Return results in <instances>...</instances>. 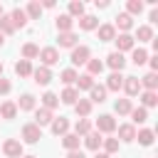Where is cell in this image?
Segmentation results:
<instances>
[{"label": "cell", "mask_w": 158, "mask_h": 158, "mask_svg": "<svg viewBox=\"0 0 158 158\" xmlns=\"http://www.w3.org/2000/svg\"><path fill=\"white\" fill-rule=\"evenodd\" d=\"M89 91H91V101H99V104H101V101L106 99V86H96V84H94Z\"/></svg>", "instance_id": "23"}, {"label": "cell", "mask_w": 158, "mask_h": 158, "mask_svg": "<svg viewBox=\"0 0 158 158\" xmlns=\"http://www.w3.org/2000/svg\"><path fill=\"white\" fill-rule=\"evenodd\" d=\"M114 35H116V27H114V25H101V27H99V37H101L104 42L114 40Z\"/></svg>", "instance_id": "19"}, {"label": "cell", "mask_w": 158, "mask_h": 158, "mask_svg": "<svg viewBox=\"0 0 158 158\" xmlns=\"http://www.w3.org/2000/svg\"><path fill=\"white\" fill-rule=\"evenodd\" d=\"M136 138H138V143H141V146H151V143H153V131L143 128V131H138V133H136Z\"/></svg>", "instance_id": "24"}, {"label": "cell", "mask_w": 158, "mask_h": 158, "mask_svg": "<svg viewBox=\"0 0 158 158\" xmlns=\"http://www.w3.org/2000/svg\"><path fill=\"white\" fill-rule=\"evenodd\" d=\"M116 47H118V52L121 49H133V37L131 35H118L116 37Z\"/></svg>", "instance_id": "15"}, {"label": "cell", "mask_w": 158, "mask_h": 158, "mask_svg": "<svg viewBox=\"0 0 158 158\" xmlns=\"http://www.w3.org/2000/svg\"><path fill=\"white\" fill-rule=\"evenodd\" d=\"M114 109H116V114H131V101L128 99H118L114 104Z\"/></svg>", "instance_id": "33"}, {"label": "cell", "mask_w": 158, "mask_h": 158, "mask_svg": "<svg viewBox=\"0 0 158 158\" xmlns=\"http://www.w3.org/2000/svg\"><path fill=\"white\" fill-rule=\"evenodd\" d=\"M123 86V77H121V72H114L111 77H109V81H106V89H111V91H118Z\"/></svg>", "instance_id": "10"}, {"label": "cell", "mask_w": 158, "mask_h": 158, "mask_svg": "<svg viewBox=\"0 0 158 158\" xmlns=\"http://www.w3.org/2000/svg\"><path fill=\"white\" fill-rule=\"evenodd\" d=\"M72 62L74 64H86L89 62V47H74V52H72Z\"/></svg>", "instance_id": "4"}, {"label": "cell", "mask_w": 158, "mask_h": 158, "mask_svg": "<svg viewBox=\"0 0 158 158\" xmlns=\"http://www.w3.org/2000/svg\"><path fill=\"white\" fill-rule=\"evenodd\" d=\"M141 10H143V2H138V0L128 2V12H141Z\"/></svg>", "instance_id": "44"}, {"label": "cell", "mask_w": 158, "mask_h": 158, "mask_svg": "<svg viewBox=\"0 0 158 158\" xmlns=\"http://www.w3.org/2000/svg\"><path fill=\"white\" fill-rule=\"evenodd\" d=\"M86 67H89V77H94V74H101L104 62H99V59H89V62H86Z\"/></svg>", "instance_id": "30"}, {"label": "cell", "mask_w": 158, "mask_h": 158, "mask_svg": "<svg viewBox=\"0 0 158 158\" xmlns=\"http://www.w3.org/2000/svg\"><path fill=\"white\" fill-rule=\"evenodd\" d=\"M77 99H79L77 89H64V91H62V101H64V104H77Z\"/></svg>", "instance_id": "32"}, {"label": "cell", "mask_w": 158, "mask_h": 158, "mask_svg": "<svg viewBox=\"0 0 158 158\" xmlns=\"http://www.w3.org/2000/svg\"><path fill=\"white\" fill-rule=\"evenodd\" d=\"M96 128L99 131H114L116 128V121H114V116H109V114H104V116H99V121H96Z\"/></svg>", "instance_id": "6"}, {"label": "cell", "mask_w": 158, "mask_h": 158, "mask_svg": "<svg viewBox=\"0 0 158 158\" xmlns=\"http://www.w3.org/2000/svg\"><path fill=\"white\" fill-rule=\"evenodd\" d=\"M2 151H5V156H10V158H22V143L15 141V138H7V141L2 143Z\"/></svg>", "instance_id": "2"}, {"label": "cell", "mask_w": 158, "mask_h": 158, "mask_svg": "<svg viewBox=\"0 0 158 158\" xmlns=\"http://www.w3.org/2000/svg\"><path fill=\"white\" fill-rule=\"evenodd\" d=\"M2 42H5V35H2V32H0V44H2Z\"/></svg>", "instance_id": "50"}, {"label": "cell", "mask_w": 158, "mask_h": 158, "mask_svg": "<svg viewBox=\"0 0 158 158\" xmlns=\"http://www.w3.org/2000/svg\"><path fill=\"white\" fill-rule=\"evenodd\" d=\"M74 128H77V136H86V133H89V128H91V123H89L86 118H79Z\"/></svg>", "instance_id": "36"}, {"label": "cell", "mask_w": 158, "mask_h": 158, "mask_svg": "<svg viewBox=\"0 0 158 158\" xmlns=\"http://www.w3.org/2000/svg\"><path fill=\"white\" fill-rule=\"evenodd\" d=\"M7 91H10V81L0 77V94H7Z\"/></svg>", "instance_id": "46"}, {"label": "cell", "mask_w": 158, "mask_h": 158, "mask_svg": "<svg viewBox=\"0 0 158 158\" xmlns=\"http://www.w3.org/2000/svg\"><path fill=\"white\" fill-rule=\"evenodd\" d=\"M62 81H64V84L77 81V72H74V69H64V72H62Z\"/></svg>", "instance_id": "39"}, {"label": "cell", "mask_w": 158, "mask_h": 158, "mask_svg": "<svg viewBox=\"0 0 158 158\" xmlns=\"http://www.w3.org/2000/svg\"><path fill=\"white\" fill-rule=\"evenodd\" d=\"M0 27H2L5 32H12V30H15V25H12L10 17H0Z\"/></svg>", "instance_id": "43"}, {"label": "cell", "mask_w": 158, "mask_h": 158, "mask_svg": "<svg viewBox=\"0 0 158 158\" xmlns=\"http://www.w3.org/2000/svg\"><path fill=\"white\" fill-rule=\"evenodd\" d=\"M69 12L72 15H84V2H69ZM69 15V17H72Z\"/></svg>", "instance_id": "40"}, {"label": "cell", "mask_w": 158, "mask_h": 158, "mask_svg": "<svg viewBox=\"0 0 158 158\" xmlns=\"http://www.w3.org/2000/svg\"><path fill=\"white\" fill-rule=\"evenodd\" d=\"M131 118H133V123H143L148 118V114H146V109H131Z\"/></svg>", "instance_id": "35"}, {"label": "cell", "mask_w": 158, "mask_h": 158, "mask_svg": "<svg viewBox=\"0 0 158 158\" xmlns=\"http://www.w3.org/2000/svg\"><path fill=\"white\" fill-rule=\"evenodd\" d=\"M79 27H81V30H94V27H99V20H96L94 15H81Z\"/></svg>", "instance_id": "14"}, {"label": "cell", "mask_w": 158, "mask_h": 158, "mask_svg": "<svg viewBox=\"0 0 158 158\" xmlns=\"http://www.w3.org/2000/svg\"><path fill=\"white\" fill-rule=\"evenodd\" d=\"M27 12H30V17H40L42 5H40V2H30V5H27Z\"/></svg>", "instance_id": "41"}, {"label": "cell", "mask_w": 158, "mask_h": 158, "mask_svg": "<svg viewBox=\"0 0 158 158\" xmlns=\"http://www.w3.org/2000/svg\"><path fill=\"white\" fill-rule=\"evenodd\" d=\"M74 42H77V35L74 32H62L59 35V44L62 47H74Z\"/></svg>", "instance_id": "26"}, {"label": "cell", "mask_w": 158, "mask_h": 158, "mask_svg": "<svg viewBox=\"0 0 158 158\" xmlns=\"http://www.w3.org/2000/svg\"><path fill=\"white\" fill-rule=\"evenodd\" d=\"M84 143H86V148H91V151H99V146H101V136L99 133H86V138H84Z\"/></svg>", "instance_id": "18"}, {"label": "cell", "mask_w": 158, "mask_h": 158, "mask_svg": "<svg viewBox=\"0 0 158 158\" xmlns=\"http://www.w3.org/2000/svg\"><path fill=\"white\" fill-rule=\"evenodd\" d=\"M94 158H109V153H96Z\"/></svg>", "instance_id": "49"}, {"label": "cell", "mask_w": 158, "mask_h": 158, "mask_svg": "<svg viewBox=\"0 0 158 158\" xmlns=\"http://www.w3.org/2000/svg\"><path fill=\"white\" fill-rule=\"evenodd\" d=\"M15 72H17L20 77H27V74H32V67H30L27 59H20V62L15 64Z\"/></svg>", "instance_id": "27"}, {"label": "cell", "mask_w": 158, "mask_h": 158, "mask_svg": "<svg viewBox=\"0 0 158 158\" xmlns=\"http://www.w3.org/2000/svg\"><path fill=\"white\" fill-rule=\"evenodd\" d=\"M133 25V20H131V15L128 12H121L118 17H116V27H121V30H128Z\"/></svg>", "instance_id": "25"}, {"label": "cell", "mask_w": 158, "mask_h": 158, "mask_svg": "<svg viewBox=\"0 0 158 158\" xmlns=\"http://www.w3.org/2000/svg\"><path fill=\"white\" fill-rule=\"evenodd\" d=\"M0 72H2V62H0Z\"/></svg>", "instance_id": "53"}, {"label": "cell", "mask_w": 158, "mask_h": 158, "mask_svg": "<svg viewBox=\"0 0 158 158\" xmlns=\"http://www.w3.org/2000/svg\"><path fill=\"white\" fill-rule=\"evenodd\" d=\"M74 109H77V114H79V116H89V111H91V101L79 99V101L74 104Z\"/></svg>", "instance_id": "29"}, {"label": "cell", "mask_w": 158, "mask_h": 158, "mask_svg": "<svg viewBox=\"0 0 158 158\" xmlns=\"http://www.w3.org/2000/svg\"><path fill=\"white\" fill-rule=\"evenodd\" d=\"M22 57H25L27 62H30L32 57H40V47H37L35 42H27V44L22 47Z\"/></svg>", "instance_id": "16"}, {"label": "cell", "mask_w": 158, "mask_h": 158, "mask_svg": "<svg viewBox=\"0 0 158 158\" xmlns=\"http://www.w3.org/2000/svg\"><path fill=\"white\" fill-rule=\"evenodd\" d=\"M62 143H64V148H69V151H79V136H77V133H64Z\"/></svg>", "instance_id": "12"}, {"label": "cell", "mask_w": 158, "mask_h": 158, "mask_svg": "<svg viewBox=\"0 0 158 158\" xmlns=\"http://www.w3.org/2000/svg\"><path fill=\"white\" fill-rule=\"evenodd\" d=\"M77 86H79V89H91V86H94V77H89V74L77 77Z\"/></svg>", "instance_id": "31"}, {"label": "cell", "mask_w": 158, "mask_h": 158, "mask_svg": "<svg viewBox=\"0 0 158 158\" xmlns=\"http://www.w3.org/2000/svg\"><path fill=\"white\" fill-rule=\"evenodd\" d=\"M72 25H74V20H72L69 15H59V17H57V27H59L62 32H69Z\"/></svg>", "instance_id": "22"}, {"label": "cell", "mask_w": 158, "mask_h": 158, "mask_svg": "<svg viewBox=\"0 0 158 158\" xmlns=\"http://www.w3.org/2000/svg\"><path fill=\"white\" fill-rule=\"evenodd\" d=\"M141 101H143L146 106H156V104H158V99H156V91H146V94L141 96Z\"/></svg>", "instance_id": "37"}, {"label": "cell", "mask_w": 158, "mask_h": 158, "mask_svg": "<svg viewBox=\"0 0 158 158\" xmlns=\"http://www.w3.org/2000/svg\"><path fill=\"white\" fill-rule=\"evenodd\" d=\"M22 158H35V156H22Z\"/></svg>", "instance_id": "52"}, {"label": "cell", "mask_w": 158, "mask_h": 158, "mask_svg": "<svg viewBox=\"0 0 158 158\" xmlns=\"http://www.w3.org/2000/svg\"><path fill=\"white\" fill-rule=\"evenodd\" d=\"M10 20H12V25H15V27H25V25H27V15H25V10H20V7H15V10H12Z\"/></svg>", "instance_id": "8"}, {"label": "cell", "mask_w": 158, "mask_h": 158, "mask_svg": "<svg viewBox=\"0 0 158 158\" xmlns=\"http://www.w3.org/2000/svg\"><path fill=\"white\" fill-rule=\"evenodd\" d=\"M22 138H25L27 143H37V141L42 138L40 126H37V123H27V126H22Z\"/></svg>", "instance_id": "1"}, {"label": "cell", "mask_w": 158, "mask_h": 158, "mask_svg": "<svg viewBox=\"0 0 158 158\" xmlns=\"http://www.w3.org/2000/svg\"><path fill=\"white\" fill-rule=\"evenodd\" d=\"M0 17H2V5H0Z\"/></svg>", "instance_id": "51"}, {"label": "cell", "mask_w": 158, "mask_h": 158, "mask_svg": "<svg viewBox=\"0 0 158 158\" xmlns=\"http://www.w3.org/2000/svg\"><path fill=\"white\" fill-rule=\"evenodd\" d=\"M123 89L128 91V96H136L141 91V79L136 77H123Z\"/></svg>", "instance_id": "5"}, {"label": "cell", "mask_w": 158, "mask_h": 158, "mask_svg": "<svg viewBox=\"0 0 158 158\" xmlns=\"http://www.w3.org/2000/svg\"><path fill=\"white\" fill-rule=\"evenodd\" d=\"M118 136H121L123 141H133V138H136V128H133L131 123H123V126H118Z\"/></svg>", "instance_id": "17"}, {"label": "cell", "mask_w": 158, "mask_h": 158, "mask_svg": "<svg viewBox=\"0 0 158 158\" xmlns=\"http://www.w3.org/2000/svg\"><path fill=\"white\" fill-rule=\"evenodd\" d=\"M138 37H141V40H151V37H153V30H151L148 25H141V27H138Z\"/></svg>", "instance_id": "42"}, {"label": "cell", "mask_w": 158, "mask_h": 158, "mask_svg": "<svg viewBox=\"0 0 158 158\" xmlns=\"http://www.w3.org/2000/svg\"><path fill=\"white\" fill-rule=\"evenodd\" d=\"M35 118H37V121H35L37 126H44V123L52 121V111H49V109H37V111H35Z\"/></svg>", "instance_id": "11"}, {"label": "cell", "mask_w": 158, "mask_h": 158, "mask_svg": "<svg viewBox=\"0 0 158 158\" xmlns=\"http://www.w3.org/2000/svg\"><path fill=\"white\" fill-rule=\"evenodd\" d=\"M151 69H158V57H151Z\"/></svg>", "instance_id": "48"}, {"label": "cell", "mask_w": 158, "mask_h": 158, "mask_svg": "<svg viewBox=\"0 0 158 158\" xmlns=\"http://www.w3.org/2000/svg\"><path fill=\"white\" fill-rule=\"evenodd\" d=\"M40 59L44 62V67H49V64H54L59 59V52L54 47H44V49H40Z\"/></svg>", "instance_id": "3"}, {"label": "cell", "mask_w": 158, "mask_h": 158, "mask_svg": "<svg viewBox=\"0 0 158 158\" xmlns=\"http://www.w3.org/2000/svg\"><path fill=\"white\" fill-rule=\"evenodd\" d=\"M67 128H69V121H67V118H62V116H59L57 121H52V131H54L57 136H59V133L64 136V133H67Z\"/></svg>", "instance_id": "21"}, {"label": "cell", "mask_w": 158, "mask_h": 158, "mask_svg": "<svg viewBox=\"0 0 158 158\" xmlns=\"http://www.w3.org/2000/svg\"><path fill=\"white\" fill-rule=\"evenodd\" d=\"M67 158H84V153H81V151H69Z\"/></svg>", "instance_id": "47"}, {"label": "cell", "mask_w": 158, "mask_h": 158, "mask_svg": "<svg viewBox=\"0 0 158 158\" xmlns=\"http://www.w3.org/2000/svg\"><path fill=\"white\" fill-rule=\"evenodd\" d=\"M146 59H148L146 49H133V64H143Z\"/></svg>", "instance_id": "38"}, {"label": "cell", "mask_w": 158, "mask_h": 158, "mask_svg": "<svg viewBox=\"0 0 158 158\" xmlns=\"http://www.w3.org/2000/svg\"><path fill=\"white\" fill-rule=\"evenodd\" d=\"M106 59H109V67H111L114 72H121V67L126 64V59H123V54H121V52H111Z\"/></svg>", "instance_id": "7"}, {"label": "cell", "mask_w": 158, "mask_h": 158, "mask_svg": "<svg viewBox=\"0 0 158 158\" xmlns=\"http://www.w3.org/2000/svg\"><path fill=\"white\" fill-rule=\"evenodd\" d=\"M17 106H20L22 111L35 109V96H32V94H22V96H20V101H17Z\"/></svg>", "instance_id": "20"}, {"label": "cell", "mask_w": 158, "mask_h": 158, "mask_svg": "<svg viewBox=\"0 0 158 158\" xmlns=\"http://www.w3.org/2000/svg\"><path fill=\"white\" fill-rule=\"evenodd\" d=\"M104 146H106V151H109V153H114V151H118V141H116V138H109V141H106Z\"/></svg>", "instance_id": "45"}, {"label": "cell", "mask_w": 158, "mask_h": 158, "mask_svg": "<svg viewBox=\"0 0 158 158\" xmlns=\"http://www.w3.org/2000/svg\"><path fill=\"white\" fill-rule=\"evenodd\" d=\"M156 84H158L156 72H151V74H146V77L141 79V86H148V91H153V89H156Z\"/></svg>", "instance_id": "28"}, {"label": "cell", "mask_w": 158, "mask_h": 158, "mask_svg": "<svg viewBox=\"0 0 158 158\" xmlns=\"http://www.w3.org/2000/svg\"><path fill=\"white\" fill-rule=\"evenodd\" d=\"M42 101H44V109H54V106L59 104V99H57V94H52V91H47V94L42 96Z\"/></svg>", "instance_id": "34"}, {"label": "cell", "mask_w": 158, "mask_h": 158, "mask_svg": "<svg viewBox=\"0 0 158 158\" xmlns=\"http://www.w3.org/2000/svg\"><path fill=\"white\" fill-rule=\"evenodd\" d=\"M32 77H35V81H37V84H49V79H52V74H49V69H47V67L35 69V72H32Z\"/></svg>", "instance_id": "9"}, {"label": "cell", "mask_w": 158, "mask_h": 158, "mask_svg": "<svg viewBox=\"0 0 158 158\" xmlns=\"http://www.w3.org/2000/svg\"><path fill=\"white\" fill-rule=\"evenodd\" d=\"M15 114H17V104L5 101V104L0 106V116H2V118H15Z\"/></svg>", "instance_id": "13"}]
</instances>
